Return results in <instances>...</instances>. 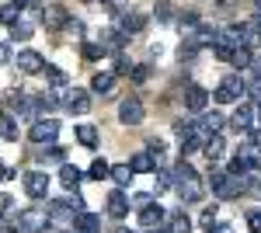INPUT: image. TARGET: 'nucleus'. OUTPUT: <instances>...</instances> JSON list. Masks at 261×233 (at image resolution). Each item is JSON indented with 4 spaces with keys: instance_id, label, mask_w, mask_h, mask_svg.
<instances>
[{
    "instance_id": "b1692460",
    "label": "nucleus",
    "mask_w": 261,
    "mask_h": 233,
    "mask_svg": "<svg viewBox=\"0 0 261 233\" xmlns=\"http://www.w3.org/2000/svg\"><path fill=\"white\" fill-rule=\"evenodd\" d=\"M122 42H125V35H122V32H115V28H108V32H101L98 45H101V49H112V53H119Z\"/></svg>"
},
{
    "instance_id": "0eeeda50",
    "label": "nucleus",
    "mask_w": 261,
    "mask_h": 233,
    "mask_svg": "<svg viewBox=\"0 0 261 233\" xmlns=\"http://www.w3.org/2000/svg\"><path fill=\"white\" fill-rule=\"evenodd\" d=\"M209 101H213V97H209V91H205L202 84H188V87H185V108H188L192 115H202V112L209 108Z\"/></svg>"
},
{
    "instance_id": "aec40b11",
    "label": "nucleus",
    "mask_w": 261,
    "mask_h": 233,
    "mask_svg": "<svg viewBox=\"0 0 261 233\" xmlns=\"http://www.w3.org/2000/svg\"><path fill=\"white\" fill-rule=\"evenodd\" d=\"M60 181H63V188H66V192H77V185L84 181V171H77L73 164H63V171H60Z\"/></svg>"
},
{
    "instance_id": "423d86ee",
    "label": "nucleus",
    "mask_w": 261,
    "mask_h": 233,
    "mask_svg": "<svg viewBox=\"0 0 261 233\" xmlns=\"http://www.w3.org/2000/svg\"><path fill=\"white\" fill-rule=\"evenodd\" d=\"M241 94H244V80L241 77H223L220 87H216L209 97H213L216 105H233V101H241Z\"/></svg>"
},
{
    "instance_id": "c756f323",
    "label": "nucleus",
    "mask_w": 261,
    "mask_h": 233,
    "mask_svg": "<svg viewBox=\"0 0 261 233\" xmlns=\"http://www.w3.org/2000/svg\"><path fill=\"white\" fill-rule=\"evenodd\" d=\"M77 143L81 146H98V129L94 125H81L77 129Z\"/></svg>"
},
{
    "instance_id": "3c124183",
    "label": "nucleus",
    "mask_w": 261,
    "mask_h": 233,
    "mask_svg": "<svg viewBox=\"0 0 261 233\" xmlns=\"http://www.w3.org/2000/svg\"><path fill=\"white\" fill-rule=\"evenodd\" d=\"M0 174H4V164H0Z\"/></svg>"
},
{
    "instance_id": "20e7f679",
    "label": "nucleus",
    "mask_w": 261,
    "mask_h": 233,
    "mask_svg": "<svg viewBox=\"0 0 261 233\" xmlns=\"http://www.w3.org/2000/svg\"><path fill=\"white\" fill-rule=\"evenodd\" d=\"M209 185H213V195H220V198H237L241 195V177H233L226 167H216L209 174Z\"/></svg>"
},
{
    "instance_id": "c03bdc74",
    "label": "nucleus",
    "mask_w": 261,
    "mask_h": 233,
    "mask_svg": "<svg viewBox=\"0 0 261 233\" xmlns=\"http://www.w3.org/2000/svg\"><path fill=\"white\" fill-rule=\"evenodd\" d=\"M7 59H11V49H7V42H0V66H4Z\"/></svg>"
},
{
    "instance_id": "f03ea898",
    "label": "nucleus",
    "mask_w": 261,
    "mask_h": 233,
    "mask_svg": "<svg viewBox=\"0 0 261 233\" xmlns=\"http://www.w3.org/2000/svg\"><path fill=\"white\" fill-rule=\"evenodd\" d=\"M14 226H18V233H45L49 230V216L39 205H28V209L18 213V223Z\"/></svg>"
},
{
    "instance_id": "603ef678",
    "label": "nucleus",
    "mask_w": 261,
    "mask_h": 233,
    "mask_svg": "<svg viewBox=\"0 0 261 233\" xmlns=\"http://www.w3.org/2000/svg\"><path fill=\"white\" fill-rule=\"evenodd\" d=\"M150 233H157V230H150Z\"/></svg>"
},
{
    "instance_id": "72a5a7b5",
    "label": "nucleus",
    "mask_w": 261,
    "mask_h": 233,
    "mask_svg": "<svg viewBox=\"0 0 261 233\" xmlns=\"http://www.w3.org/2000/svg\"><path fill=\"white\" fill-rule=\"evenodd\" d=\"M18 4H4V7H0V24H14V21H18Z\"/></svg>"
},
{
    "instance_id": "7c9ffc66",
    "label": "nucleus",
    "mask_w": 261,
    "mask_h": 233,
    "mask_svg": "<svg viewBox=\"0 0 261 233\" xmlns=\"http://www.w3.org/2000/svg\"><path fill=\"white\" fill-rule=\"evenodd\" d=\"M108 171H112V164H108V160H94V164H91V171H87L84 177H91V181H105Z\"/></svg>"
},
{
    "instance_id": "58836bf2",
    "label": "nucleus",
    "mask_w": 261,
    "mask_h": 233,
    "mask_svg": "<svg viewBox=\"0 0 261 233\" xmlns=\"http://www.w3.org/2000/svg\"><path fill=\"white\" fill-rule=\"evenodd\" d=\"M129 77H133V84H146V80H150V66H133Z\"/></svg>"
},
{
    "instance_id": "dca6fc26",
    "label": "nucleus",
    "mask_w": 261,
    "mask_h": 233,
    "mask_svg": "<svg viewBox=\"0 0 261 233\" xmlns=\"http://www.w3.org/2000/svg\"><path fill=\"white\" fill-rule=\"evenodd\" d=\"M146 28V14L143 11H125V18H122V35H136V32H143Z\"/></svg>"
},
{
    "instance_id": "6e6552de",
    "label": "nucleus",
    "mask_w": 261,
    "mask_h": 233,
    "mask_svg": "<svg viewBox=\"0 0 261 233\" xmlns=\"http://www.w3.org/2000/svg\"><path fill=\"white\" fill-rule=\"evenodd\" d=\"M24 195L35 198V202L45 198V195H49V174H45V171H28V174H24Z\"/></svg>"
},
{
    "instance_id": "79ce46f5",
    "label": "nucleus",
    "mask_w": 261,
    "mask_h": 233,
    "mask_svg": "<svg viewBox=\"0 0 261 233\" xmlns=\"http://www.w3.org/2000/svg\"><path fill=\"white\" fill-rule=\"evenodd\" d=\"M11 209H14V198H11L7 192H0V216H4V213H11Z\"/></svg>"
},
{
    "instance_id": "4be33fe9",
    "label": "nucleus",
    "mask_w": 261,
    "mask_h": 233,
    "mask_svg": "<svg viewBox=\"0 0 261 233\" xmlns=\"http://www.w3.org/2000/svg\"><path fill=\"white\" fill-rule=\"evenodd\" d=\"M108 177H112L119 188H129V185H133V167H129V164H112Z\"/></svg>"
},
{
    "instance_id": "f8f14e48",
    "label": "nucleus",
    "mask_w": 261,
    "mask_h": 233,
    "mask_svg": "<svg viewBox=\"0 0 261 233\" xmlns=\"http://www.w3.org/2000/svg\"><path fill=\"white\" fill-rule=\"evenodd\" d=\"M14 63H18L21 73H42V66H45V56H42V53H35V49H21L18 56H14Z\"/></svg>"
},
{
    "instance_id": "49530a36",
    "label": "nucleus",
    "mask_w": 261,
    "mask_h": 233,
    "mask_svg": "<svg viewBox=\"0 0 261 233\" xmlns=\"http://www.w3.org/2000/svg\"><path fill=\"white\" fill-rule=\"evenodd\" d=\"M254 125H261V101L254 105Z\"/></svg>"
},
{
    "instance_id": "09e8293b",
    "label": "nucleus",
    "mask_w": 261,
    "mask_h": 233,
    "mask_svg": "<svg viewBox=\"0 0 261 233\" xmlns=\"http://www.w3.org/2000/svg\"><path fill=\"white\" fill-rule=\"evenodd\" d=\"M115 233H136V230H125V226H119V230H115Z\"/></svg>"
},
{
    "instance_id": "37998d69",
    "label": "nucleus",
    "mask_w": 261,
    "mask_h": 233,
    "mask_svg": "<svg viewBox=\"0 0 261 233\" xmlns=\"http://www.w3.org/2000/svg\"><path fill=\"white\" fill-rule=\"evenodd\" d=\"M209 233H237V230H233L230 223H213V230H209Z\"/></svg>"
},
{
    "instance_id": "39448f33",
    "label": "nucleus",
    "mask_w": 261,
    "mask_h": 233,
    "mask_svg": "<svg viewBox=\"0 0 261 233\" xmlns=\"http://www.w3.org/2000/svg\"><path fill=\"white\" fill-rule=\"evenodd\" d=\"M56 136H60V122L56 118H35L32 129H28V139L39 143V146H53Z\"/></svg>"
},
{
    "instance_id": "473e14b6",
    "label": "nucleus",
    "mask_w": 261,
    "mask_h": 233,
    "mask_svg": "<svg viewBox=\"0 0 261 233\" xmlns=\"http://www.w3.org/2000/svg\"><path fill=\"white\" fill-rule=\"evenodd\" d=\"M115 77H125V73H133V59L122 56V53H115V70H112Z\"/></svg>"
},
{
    "instance_id": "1a4fd4ad",
    "label": "nucleus",
    "mask_w": 261,
    "mask_h": 233,
    "mask_svg": "<svg viewBox=\"0 0 261 233\" xmlns=\"http://www.w3.org/2000/svg\"><path fill=\"white\" fill-rule=\"evenodd\" d=\"M143 118H146L143 101H140V97H125L122 108H119V122H122V125H140Z\"/></svg>"
},
{
    "instance_id": "6ab92c4d",
    "label": "nucleus",
    "mask_w": 261,
    "mask_h": 233,
    "mask_svg": "<svg viewBox=\"0 0 261 233\" xmlns=\"http://www.w3.org/2000/svg\"><path fill=\"white\" fill-rule=\"evenodd\" d=\"M230 125H233L237 133H247V129L254 125V105H241V112L230 118Z\"/></svg>"
},
{
    "instance_id": "a19ab883",
    "label": "nucleus",
    "mask_w": 261,
    "mask_h": 233,
    "mask_svg": "<svg viewBox=\"0 0 261 233\" xmlns=\"http://www.w3.org/2000/svg\"><path fill=\"white\" fill-rule=\"evenodd\" d=\"M146 153H157V157H161V153H164V139L150 136V143H146Z\"/></svg>"
},
{
    "instance_id": "393cba45",
    "label": "nucleus",
    "mask_w": 261,
    "mask_h": 233,
    "mask_svg": "<svg viewBox=\"0 0 261 233\" xmlns=\"http://www.w3.org/2000/svg\"><path fill=\"white\" fill-rule=\"evenodd\" d=\"M42 21H45L49 28H63V24H66V11H63V7H45V11H42Z\"/></svg>"
},
{
    "instance_id": "2f4dec72",
    "label": "nucleus",
    "mask_w": 261,
    "mask_h": 233,
    "mask_svg": "<svg viewBox=\"0 0 261 233\" xmlns=\"http://www.w3.org/2000/svg\"><path fill=\"white\" fill-rule=\"evenodd\" d=\"M202 125H205L209 133H220L223 129V115L220 112H202Z\"/></svg>"
},
{
    "instance_id": "8fccbe9b",
    "label": "nucleus",
    "mask_w": 261,
    "mask_h": 233,
    "mask_svg": "<svg viewBox=\"0 0 261 233\" xmlns=\"http://www.w3.org/2000/svg\"><path fill=\"white\" fill-rule=\"evenodd\" d=\"M254 11H258V14H261V0H254Z\"/></svg>"
},
{
    "instance_id": "5701e85b",
    "label": "nucleus",
    "mask_w": 261,
    "mask_h": 233,
    "mask_svg": "<svg viewBox=\"0 0 261 233\" xmlns=\"http://www.w3.org/2000/svg\"><path fill=\"white\" fill-rule=\"evenodd\" d=\"M0 139H7V143L18 139V118L7 115V112H0Z\"/></svg>"
},
{
    "instance_id": "ea45409f",
    "label": "nucleus",
    "mask_w": 261,
    "mask_h": 233,
    "mask_svg": "<svg viewBox=\"0 0 261 233\" xmlns=\"http://www.w3.org/2000/svg\"><path fill=\"white\" fill-rule=\"evenodd\" d=\"M101 4H105L108 14H122V11H125V0H101Z\"/></svg>"
},
{
    "instance_id": "ddd939ff",
    "label": "nucleus",
    "mask_w": 261,
    "mask_h": 233,
    "mask_svg": "<svg viewBox=\"0 0 261 233\" xmlns=\"http://www.w3.org/2000/svg\"><path fill=\"white\" fill-rule=\"evenodd\" d=\"M129 205H133V202H129V195L122 192V188H115V192L108 195V216H112V219H125V216H129Z\"/></svg>"
},
{
    "instance_id": "4468645a",
    "label": "nucleus",
    "mask_w": 261,
    "mask_h": 233,
    "mask_svg": "<svg viewBox=\"0 0 261 233\" xmlns=\"http://www.w3.org/2000/svg\"><path fill=\"white\" fill-rule=\"evenodd\" d=\"M45 216H49V223H70V226H73V209L66 205V198H53L49 209H45Z\"/></svg>"
},
{
    "instance_id": "f3484780",
    "label": "nucleus",
    "mask_w": 261,
    "mask_h": 233,
    "mask_svg": "<svg viewBox=\"0 0 261 233\" xmlns=\"http://www.w3.org/2000/svg\"><path fill=\"white\" fill-rule=\"evenodd\" d=\"M115 73H112V70H101V73H94V77H91V91H94V94H112V91H115Z\"/></svg>"
},
{
    "instance_id": "cd10ccee",
    "label": "nucleus",
    "mask_w": 261,
    "mask_h": 233,
    "mask_svg": "<svg viewBox=\"0 0 261 233\" xmlns=\"http://www.w3.org/2000/svg\"><path fill=\"white\" fill-rule=\"evenodd\" d=\"M32 35H35V28H32L28 21H14V24H11V39H18V42H28Z\"/></svg>"
},
{
    "instance_id": "f704fd0d",
    "label": "nucleus",
    "mask_w": 261,
    "mask_h": 233,
    "mask_svg": "<svg viewBox=\"0 0 261 233\" xmlns=\"http://www.w3.org/2000/svg\"><path fill=\"white\" fill-rule=\"evenodd\" d=\"M244 94H251L254 101H261V77H251V80H244Z\"/></svg>"
},
{
    "instance_id": "f257e3e1",
    "label": "nucleus",
    "mask_w": 261,
    "mask_h": 233,
    "mask_svg": "<svg viewBox=\"0 0 261 233\" xmlns=\"http://www.w3.org/2000/svg\"><path fill=\"white\" fill-rule=\"evenodd\" d=\"M174 188H178V195L185 198V202H202V195H205V188H202V177L195 174V167L181 157L178 164H174Z\"/></svg>"
},
{
    "instance_id": "9d476101",
    "label": "nucleus",
    "mask_w": 261,
    "mask_h": 233,
    "mask_svg": "<svg viewBox=\"0 0 261 233\" xmlns=\"http://www.w3.org/2000/svg\"><path fill=\"white\" fill-rule=\"evenodd\" d=\"M244 35H247V24H226V28H216V42L213 45L237 49V45H244Z\"/></svg>"
},
{
    "instance_id": "4c0bfd02",
    "label": "nucleus",
    "mask_w": 261,
    "mask_h": 233,
    "mask_svg": "<svg viewBox=\"0 0 261 233\" xmlns=\"http://www.w3.org/2000/svg\"><path fill=\"white\" fill-rule=\"evenodd\" d=\"M101 53H105V49H101L98 42H84V45H81V56L84 59H98Z\"/></svg>"
},
{
    "instance_id": "9b49d317",
    "label": "nucleus",
    "mask_w": 261,
    "mask_h": 233,
    "mask_svg": "<svg viewBox=\"0 0 261 233\" xmlns=\"http://www.w3.org/2000/svg\"><path fill=\"white\" fill-rule=\"evenodd\" d=\"M164 219H167V213H164L161 202H146V205H140V223L146 226V230H161Z\"/></svg>"
},
{
    "instance_id": "2eb2a0df",
    "label": "nucleus",
    "mask_w": 261,
    "mask_h": 233,
    "mask_svg": "<svg viewBox=\"0 0 261 233\" xmlns=\"http://www.w3.org/2000/svg\"><path fill=\"white\" fill-rule=\"evenodd\" d=\"M161 230H164V233H192V219H188V216L178 209V213H171L167 219H164Z\"/></svg>"
},
{
    "instance_id": "e433bc0d",
    "label": "nucleus",
    "mask_w": 261,
    "mask_h": 233,
    "mask_svg": "<svg viewBox=\"0 0 261 233\" xmlns=\"http://www.w3.org/2000/svg\"><path fill=\"white\" fill-rule=\"evenodd\" d=\"M66 35H73V39H84V21H77V18H66Z\"/></svg>"
},
{
    "instance_id": "de8ad7c7",
    "label": "nucleus",
    "mask_w": 261,
    "mask_h": 233,
    "mask_svg": "<svg viewBox=\"0 0 261 233\" xmlns=\"http://www.w3.org/2000/svg\"><path fill=\"white\" fill-rule=\"evenodd\" d=\"M11 4H18V7H35V0H11Z\"/></svg>"
},
{
    "instance_id": "a878e982",
    "label": "nucleus",
    "mask_w": 261,
    "mask_h": 233,
    "mask_svg": "<svg viewBox=\"0 0 261 233\" xmlns=\"http://www.w3.org/2000/svg\"><path fill=\"white\" fill-rule=\"evenodd\" d=\"M202 150H205L209 160H220V157H223V136H220V133H213V136L202 143Z\"/></svg>"
},
{
    "instance_id": "bb28decb",
    "label": "nucleus",
    "mask_w": 261,
    "mask_h": 233,
    "mask_svg": "<svg viewBox=\"0 0 261 233\" xmlns=\"http://www.w3.org/2000/svg\"><path fill=\"white\" fill-rule=\"evenodd\" d=\"M251 49H247V45H237V49H233V56H230V63H233V66H237V70H247V66H251Z\"/></svg>"
},
{
    "instance_id": "a211bd4d",
    "label": "nucleus",
    "mask_w": 261,
    "mask_h": 233,
    "mask_svg": "<svg viewBox=\"0 0 261 233\" xmlns=\"http://www.w3.org/2000/svg\"><path fill=\"white\" fill-rule=\"evenodd\" d=\"M73 233H101V219L94 213L73 216Z\"/></svg>"
},
{
    "instance_id": "412c9836",
    "label": "nucleus",
    "mask_w": 261,
    "mask_h": 233,
    "mask_svg": "<svg viewBox=\"0 0 261 233\" xmlns=\"http://www.w3.org/2000/svg\"><path fill=\"white\" fill-rule=\"evenodd\" d=\"M129 167H133V174H150V171H157V160L153 153H136L129 160Z\"/></svg>"
},
{
    "instance_id": "c85d7f7f",
    "label": "nucleus",
    "mask_w": 261,
    "mask_h": 233,
    "mask_svg": "<svg viewBox=\"0 0 261 233\" xmlns=\"http://www.w3.org/2000/svg\"><path fill=\"white\" fill-rule=\"evenodd\" d=\"M42 73H45V80H53V87H66V73H63L60 66L45 63V66H42Z\"/></svg>"
},
{
    "instance_id": "a18cd8bd",
    "label": "nucleus",
    "mask_w": 261,
    "mask_h": 233,
    "mask_svg": "<svg viewBox=\"0 0 261 233\" xmlns=\"http://www.w3.org/2000/svg\"><path fill=\"white\" fill-rule=\"evenodd\" d=\"M251 70H254V77H261V59H251Z\"/></svg>"
},
{
    "instance_id": "7ed1b4c3",
    "label": "nucleus",
    "mask_w": 261,
    "mask_h": 233,
    "mask_svg": "<svg viewBox=\"0 0 261 233\" xmlns=\"http://www.w3.org/2000/svg\"><path fill=\"white\" fill-rule=\"evenodd\" d=\"M53 97H63L66 112H73V115H84L91 108V94L84 87H53Z\"/></svg>"
},
{
    "instance_id": "c9c22d12",
    "label": "nucleus",
    "mask_w": 261,
    "mask_h": 233,
    "mask_svg": "<svg viewBox=\"0 0 261 233\" xmlns=\"http://www.w3.org/2000/svg\"><path fill=\"white\" fill-rule=\"evenodd\" d=\"M244 219H247V230L251 233H261V209H247Z\"/></svg>"
}]
</instances>
